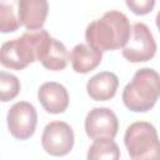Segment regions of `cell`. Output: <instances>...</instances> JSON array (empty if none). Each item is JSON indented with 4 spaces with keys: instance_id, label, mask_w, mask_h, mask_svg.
Segmentation results:
<instances>
[{
    "instance_id": "cell-3",
    "label": "cell",
    "mask_w": 160,
    "mask_h": 160,
    "mask_svg": "<svg viewBox=\"0 0 160 160\" xmlns=\"http://www.w3.org/2000/svg\"><path fill=\"white\" fill-rule=\"evenodd\" d=\"M160 96V75L150 68L138 70L122 90L124 105L135 112L149 111Z\"/></svg>"
},
{
    "instance_id": "cell-15",
    "label": "cell",
    "mask_w": 160,
    "mask_h": 160,
    "mask_svg": "<svg viewBox=\"0 0 160 160\" xmlns=\"http://www.w3.org/2000/svg\"><path fill=\"white\" fill-rule=\"evenodd\" d=\"M0 90H1V101L6 102L16 98L20 91V81L19 79L5 71L0 72Z\"/></svg>"
},
{
    "instance_id": "cell-9",
    "label": "cell",
    "mask_w": 160,
    "mask_h": 160,
    "mask_svg": "<svg viewBox=\"0 0 160 160\" xmlns=\"http://www.w3.org/2000/svg\"><path fill=\"white\" fill-rule=\"evenodd\" d=\"M38 99L42 108L50 114L64 112L69 106V94L64 85L48 81L44 82L38 91Z\"/></svg>"
},
{
    "instance_id": "cell-11",
    "label": "cell",
    "mask_w": 160,
    "mask_h": 160,
    "mask_svg": "<svg viewBox=\"0 0 160 160\" xmlns=\"http://www.w3.org/2000/svg\"><path fill=\"white\" fill-rule=\"evenodd\" d=\"M119 86L118 76L111 71H102L89 79L86 91L95 101H106L115 96Z\"/></svg>"
},
{
    "instance_id": "cell-16",
    "label": "cell",
    "mask_w": 160,
    "mask_h": 160,
    "mask_svg": "<svg viewBox=\"0 0 160 160\" xmlns=\"http://www.w3.org/2000/svg\"><path fill=\"white\" fill-rule=\"evenodd\" d=\"M20 26L19 18H16L11 5L4 2L0 4V30L1 32H12L16 31Z\"/></svg>"
},
{
    "instance_id": "cell-1",
    "label": "cell",
    "mask_w": 160,
    "mask_h": 160,
    "mask_svg": "<svg viewBox=\"0 0 160 160\" xmlns=\"http://www.w3.org/2000/svg\"><path fill=\"white\" fill-rule=\"evenodd\" d=\"M130 31L128 16L121 11L110 10L88 25L85 39L88 45L102 52L122 48L130 36Z\"/></svg>"
},
{
    "instance_id": "cell-2",
    "label": "cell",
    "mask_w": 160,
    "mask_h": 160,
    "mask_svg": "<svg viewBox=\"0 0 160 160\" xmlns=\"http://www.w3.org/2000/svg\"><path fill=\"white\" fill-rule=\"evenodd\" d=\"M51 36L46 30L34 29L25 31L20 38L1 45L0 62L12 70H22L34 61H40Z\"/></svg>"
},
{
    "instance_id": "cell-5",
    "label": "cell",
    "mask_w": 160,
    "mask_h": 160,
    "mask_svg": "<svg viewBox=\"0 0 160 160\" xmlns=\"http://www.w3.org/2000/svg\"><path fill=\"white\" fill-rule=\"evenodd\" d=\"M155 52L156 42L149 26L144 22H135L122 46V56L130 62H144L152 59Z\"/></svg>"
},
{
    "instance_id": "cell-4",
    "label": "cell",
    "mask_w": 160,
    "mask_h": 160,
    "mask_svg": "<svg viewBox=\"0 0 160 160\" xmlns=\"http://www.w3.org/2000/svg\"><path fill=\"white\" fill-rule=\"evenodd\" d=\"M124 144L134 160H160V140L150 122H132L125 131Z\"/></svg>"
},
{
    "instance_id": "cell-8",
    "label": "cell",
    "mask_w": 160,
    "mask_h": 160,
    "mask_svg": "<svg viewBox=\"0 0 160 160\" xmlns=\"http://www.w3.org/2000/svg\"><path fill=\"white\" fill-rule=\"evenodd\" d=\"M119 130L118 116L109 108H94L85 119V131L92 140L114 139Z\"/></svg>"
},
{
    "instance_id": "cell-6",
    "label": "cell",
    "mask_w": 160,
    "mask_h": 160,
    "mask_svg": "<svg viewBox=\"0 0 160 160\" xmlns=\"http://www.w3.org/2000/svg\"><path fill=\"white\" fill-rule=\"evenodd\" d=\"M6 120L10 134L19 140H26L35 132L38 114L34 105L26 101H19L10 108Z\"/></svg>"
},
{
    "instance_id": "cell-14",
    "label": "cell",
    "mask_w": 160,
    "mask_h": 160,
    "mask_svg": "<svg viewBox=\"0 0 160 160\" xmlns=\"http://www.w3.org/2000/svg\"><path fill=\"white\" fill-rule=\"evenodd\" d=\"M120 158V150L118 144L110 139H96L90 145L88 151V159L89 160H118Z\"/></svg>"
},
{
    "instance_id": "cell-13",
    "label": "cell",
    "mask_w": 160,
    "mask_h": 160,
    "mask_svg": "<svg viewBox=\"0 0 160 160\" xmlns=\"http://www.w3.org/2000/svg\"><path fill=\"white\" fill-rule=\"evenodd\" d=\"M69 60H70V54L68 52V49L65 48V45L61 41L51 38L50 42L48 44L40 59V62L44 65V68L49 70L59 71L66 68Z\"/></svg>"
},
{
    "instance_id": "cell-17",
    "label": "cell",
    "mask_w": 160,
    "mask_h": 160,
    "mask_svg": "<svg viewBox=\"0 0 160 160\" xmlns=\"http://www.w3.org/2000/svg\"><path fill=\"white\" fill-rule=\"evenodd\" d=\"M125 1L128 8L136 15H146L155 6V0H125Z\"/></svg>"
},
{
    "instance_id": "cell-12",
    "label": "cell",
    "mask_w": 160,
    "mask_h": 160,
    "mask_svg": "<svg viewBox=\"0 0 160 160\" xmlns=\"http://www.w3.org/2000/svg\"><path fill=\"white\" fill-rule=\"evenodd\" d=\"M101 54H102L101 51L91 48L90 45L86 44L75 45L70 54L72 69L80 74H86L94 70L101 62V56H102Z\"/></svg>"
},
{
    "instance_id": "cell-10",
    "label": "cell",
    "mask_w": 160,
    "mask_h": 160,
    "mask_svg": "<svg viewBox=\"0 0 160 160\" xmlns=\"http://www.w3.org/2000/svg\"><path fill=\"white\" fill-rule=\"evenodd\" d=\"M48 12V0H18V18L28 30L41 29Z\"/></svg>"
},
{
    "instance_id": "cell-7",
    "label": "cell",
    "mask_w": 160,
    "mask_h": 160,
    "mask_svg": "<svg viewBox=\"0 0 160 160\" xmlns=\"http://www.w3.org/2000/svg\"><path fill=\"white\" fill-rule=\"evenodd\" d=\"M42 149L52 156H64L74 146V131L64 121H52L48 124L41 136Z\"/></svg>"
},
{
    "instance_id": "cell-18",
    "label": "cell",
    "mask_w": 160,
    "mask_h": 160,
    "mask_svg": "<svg viewBox=\"0 0 160 160\" xmlns=\"http://www.w3.org/2000/svg\"><path fill=\"white\" fill-rule=\"evenodd\" d=\"M156 26H158V29L160 31V10H159V12L156 15Z\"/></svg>"
}]
</instances>
